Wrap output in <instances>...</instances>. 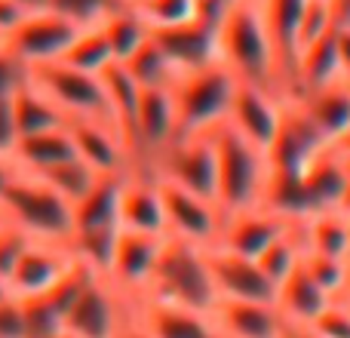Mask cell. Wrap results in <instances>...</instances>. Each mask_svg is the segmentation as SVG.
Listing matches in <instances>:
<instances>
[{
  "instance_id": "obj_17",
  "label": "cell",
  "mask_w": 350,
  "mask_h": 338,
  "mask_svg": "<svg viewBox=\"0 0 350 338\" xmlns=\"http://www.w3.org/2000/svg\"><path fill=\"white\" fill-rule=\"evenodd\" d=\"M206 265H209L212 286H215L218 298L273 302V296H277L273 283L261 274V268L255 259L228 252V249H221V246H209L206 249Z\"/></svg>"
},
{
  "instance_id": "obj_13",
  "label": "cell",
  "mask_w": 350,
  "mask_h": 338,
  "mask_svg": "<svg viewBox=\"0 0 350 338\" xmlns=\"http://www.w3.org/2000/svg\"><path fill=\"white\" fill-rule=\"evenodd\" d=\"M126 317L154 338H218L209 323V314L148 296V292L126 298Z\"/></svg>"
},
{
  "instance_id": "obj_27",
  "label": "cell",
  "mask_w": 350,
  "mask_h": 338,
  "mask_svg": "<svg viewBox=\"0 0 350 338\" xmlns=\"http://www.w3.org/2000/svg\"><path fill=\"white\" fill-rule=\"evenodd\" d=\"M329 302H332V298H329L301 268H298L292 277H286L283 283L277 286V296H273V304H277L280 317H283L286 323H310Z\"/></svg>"
},
{
  "instance_id": "obj_58",
  "label": "cell",
  "mask_w": 350,
  "mask_h": 338,
  "mask_svg": "<svg viewBox=\"0 0 350 338\" xmlns=\"http://www.w3.org/2000/svg\"><path fill=\"white\" fill-rule=\"evenodd\" d=\"M329 3H332V0H329Z\"/></svg>"
},
{
  "instance_id": "obj_48",
  "label": "cell",
  "mask_w": 350,
  "mask_h": 338,
  "mask_svg": "<svg viewBox=\"0 0 350 338\" xmlns=\"http://www.w3.org/2000/svg\"><path fill=\"white\" fill-rule=\"evenodd\" d=\"M332 16H335V25H347L350 22V0H332Z\"/></svg>"
},
{
  "instance_id": "obj_24",
  "label": "cell",
  "mask_w": 350,
  "mask_h": 338,
  "mask_svg": "<svg viewBox=\"0 0 350 338\" xmlns=\"http://www.w3.org/2000/svg\"><path fill=\"white\" fill-rule=\"evenodd\" d=\"M71 157H77V151H74L68 123L55 129H43V133L18 135L16 148H12V164L22 169V172H43V169L62 164V160H71Z\"/></svg>"
},
{
  "instance_id": "obj_46",
  "label": "cell",
  "mask_w": 350,
  "mask_h": 338,
  "mask_svg": "<svg viewBox=\"0 0 350 338\" xmlns=\"http://www.w3.org/2000/svg\"><path fill=\"white\" fill-rule=\"evenodd\" d=\"M25 6L18 0H0V37H6L25 18Z\"/></svg>"
},
{
  "instance_id": "obj_28",
  "label": "cell",
  "mask_w": 350,
  "mask_h": 338,
  "mask_svg": "<svg viewBox=\"0 0 350 338\" xmlns=\"http://www.w3.org/2000/svg\"><path fill=\"white\" fill-rule=\"evenodd\" d=\"M10 108H12V123H16L18 135L43 133V129H55V127H65L68 123L65 117H62V111L46 99V92L37 90L31 80H25V83L12 92Z\"/></svg>"
},
{
  "instance_id": "obj_52",
  "label": "cell",
  "mask_w": 350,
  "mask_h": 338,
  "mask_svg": "<svg viewBox=\"0 0 350 338\" xmlns=\"http://www.w3.org/2000/svg\"><path fill=\"white\" fill-rule=\"evenodd\" d=\"M6 298H16V296H12V289H10V280L0 277V302H6Z\"/></svg>"
},
{
  "instance_id": "obj_39",
  "label": "cell",
  "mask_w": 350,
  "mask_h": 338,
  "mask_svg": "<svg viewBox=\"0 0 350 338\" xmlns=\"http://www.w3.org/2000/svg\"><path fill=\"white\" fill-rule=\"evenodd\" d=\"M304 326H310L320 338H350V304L345 298H332V302L310 323H304Z\"/></svg>"
},
{
  "instance_id": "obj_18",
  "label": "cell",
  "mask_w": 350,
  "mask_h": 338,
  "mask_svg": "<svg viewBox=\"0 0 350 338\" xmlns=\"http://www.w3.org/2000/svg\"><path fill=\"white\" fill-rule=\"evenodd\" d=\"M209 323L218 338H283L286 320L273 302H246V298H215Z\"/></svg>"
},
{
  "instance_id": "obj_4",
  "label": "cell",
  "mask_w": 350,
  "mask_h": 338,
  "mask_svg": "<svg viewBox=\"0 0 350 338\" xmlns=\"http://www.w3.org/2000/svg\"><path fill=\"white\" fill-rule=\"evenodd\" d=\"M145 292L209 314V308L215 304L218 296H215V286H212L209 265H206V249L166 234L157 255V265H154V274H151V283H148Z\"/></svg>"
},
{
  "instance_id": "obj_43",
  "label": "cell",
  "mask_w": 350,
  "mask_h": 338,
  "mask_svg": "<svg viewBox=\"0 0 350 338\" xmlns=\"http://www.w3.org/2000/svg\"><path fill=\"white\" fill-rule=\"evenodd\" d=\"M0 338H28L25 335V320H22V304H18V298L0 302Z\"/></svg>"
},
{
  "instance_id": "obj_49",
  "label": "cell",
  "mask_w": 350,
  "mask_h": 338,
  "mask_svg": "<svg viewBox=\"0 0 350 338\" xmlns=\"http://www.w3.org/2000/svg\"><path fill=\"white\" fill-rule=\"evenodd\" d=\"M120 338H154V335L145 333L139 323H133V320L126 317V323H123V329H120Z\"/></svg>"
},
{
  "instance_id": "obj_2",
  "label": "cell",
  "mask_w": 350,
  "mask_h": 338,
  "mask_svg": "<svg viewBox=\"0 0 350 338\" xmlns=\"http://www.w3.org/2000/svg\"><path fill=\"white\" fill-rule=\"evenodd\" d=\"M212 145H215V172H218L215 181L218 212L228 216V212L258 206L261 197H265L267 175H271L267 151L246 142L228 123L212 129Z\"/></svg>"
},
{
  "instance_id": "obj_11",
  "label": "cell",
  "mask_w": 350,
  "mask_h": 338,
  "mask_svg": "<svg viewBox=\"0 0 350 338\" xmlns=\"http://www.w3.org/2000/svg\"><path fill=\"white\" fill-rule=\"evenodd\" d=\"M283 108H286L283 96H277L271 90H261L255 83L237 80V90H234V99H230V111L224 123L230 129H237L246 142H252L261 151H267L273 145V139H277Z\"/></svg>"
},
{
  "instance_id": "obj_22",
  "label": "cell",
  "mask_w": 350,
  "mask_h": 338,
  "mask_svg": "<svg viewBox=\"0 0 350 338\" xmlns=\"http://www.w3.org/2000/svg\"><path fill=\"white\" fill-rule=\"evenodd\" d=\"M74 151L86 166H92L98 175H117L129 169V154L120 133L111 123L98 120H68Z\"/></svg>"
},
{
  "instance_id": "obj_57",
  "label": "cell",
  "mask_w": 350,
  "mask_h": 338,
  "mask_svg": "<svg viewBox=\"0 0 350 338\" xmlns=\"http://www.w3.org/2000/svg\"><path fill=\"white\" fill-rule=\"evenodd\" d=\"M0 47H3V37H0Z\"/></svg>"
},
{
  "instance_id": "obj_36",
  "label": "cell",
  "mask_w": 350,
  "mask_h": 338,
  "mask_svg": "<svg viewBox=\"0 0 350 338\" xmlns=\"http://www.w3.org/2000/svg\"><path fill=\"white\" fill-rule=\"evenodd\" d=\"M135 10L151 31L193 22V0H135Z\"/></svg>"
},
{
  "instance_id": "obj_3",
  "label": "cell",
  "mask_w": 350,
  "mask_h": 338,
  "mask_svg": "<svg viewBox=\"0 0 350 338\" xmlns=\"http://www.w3.org/2000/svg\"><path fill=\"white\" fill-rule=\"evenodd\" d=\"M237 90V77L221 65H206L200 71H187L170 83L172 105H175V123H178V135H203L212 133L228 120L230 99Z\"/></svg>"
},
{
  "instance_id": "obj_10",
  "label": "cell",
  "mask_w": 350,
  "mask_h": 338,
  "mask_svg": "<svg viewBox=\"0 0 350 338\" xmlns=\"http://www.w3.org/2000/svg\"><path fill=\"white\" fill-rule=\"evenodd\" d=\"M154 172L175 185L193 191L197 197L215 203V145H212V133L203 135H181L175 139L157 160H154Z\"/></svg>"
},
{
  "instance_id": "obj_60",
  "label": "cell",
  "mask_w": 350,
  "mask_h": 338,
  "mask_svg": "<svg viewBox=\"0 0 350 338\" xmlns=\"http://www.w3.org/2000/svg\"><path fill=\"white\" fill-rule=\"evenodd\" d=\"M347 25H350V22H347Z\"/></svg>"
},
{
  "instance_id": "obj_47",
  "label": "cell",
  "mask_w": 350,
  "mask_h": 338,
  "mask_svg": "<svg viewBox=\"0 0 350 338\" xmlns=\"http://www.w3.org/2000/svg\"><path fill=\"white\" fill-rule=\"evenodd\" d=\"M18 166L12 164V157H0V197H3V191L10 187V181L16 179Z\"/></svg>"
},
{
  "instance_id": "obj_38",
  "label": "cell",
  "mask_w": 350,
  "mask_h": 338,
  "mask_svg": "<svg viewBox=\"0 0 350 338\" xmlns=\"http://www.w3.org/2000/svg\"><path fill=\"white\" fill-rule=\"evenodd\" d=\"M332 28H335L332 3H329V0H308L304 16H301V25H298V53H301L308 43H314V40H320L323 34H329Z\"/></svg>"
},
{
  "instance_id": "obj_29",
  "label": "cell",
  "mask_w": 350,
  "mask_h": 338,
  "mask_svg": "<svg viewBox=\"0 0 350 338\" xmlns=\"http://www.w3.org/2000/svg\"><path fill=\"white\" fill-rule=\"evenodd\" d=\"M332 80H341V71H338V59H335V28L329 34H323L320 40L308 43V47L298 53L295 59V92L304 90H317V86H326Z\"/></svg>"
},
{
  "instance_id": "obj_14",
  "label": "cell",
  "mask_w": 350,
  "mask_h": 338,
  "mask_svg": "<svg viewBox=\"0 0 350 338\" xmlns=\"http://www.w3.org/2000/svg\"><path fill=\"white\" fill-rule=\"evenodd\" d=\"M163 237L166 234H139V231L120 228V237H117V246H114V255H111L105 280H108L123 298L142 296V292L148 289L154 265H157L160 246H163Z\"/></svg>"
},
{
  "instance_id": "obj_44",
  "label": "cell",
  "mask_w": 350,
  "mask_h": 338,
  "mask_svg": "<svg viewBox=\"0 0 350 338\" xmlns=\"http://www.w3.org/2000/svg\"><path fill=\"white\" fill-rule=\"evenodd\" d=\"M18 142L16 123H12L10 99H0V157H12V148Z\"/></svg>"
},
{
  "instance_id": "obj_21",
  "label": "cell",
  "mask_w": 350,
  "mask_h": 338,
  "mask_svg": "<svg viewBox=\"0 0 350 338\" xmlns=\"http://www.w3.org/2000/svg\"><path fill=\"white\" fill-rule=\"evenodd\" d=\"M117 222L123 231L166 234L163 203H160L154 172H123L120 197H117Z\"/></svg>"
},
{
  "instance_id": "obj_5",
  "label": "cell",
  "mask_w": 350,
  "mask_h": 338,
  "mask_svg": "<svg viewBox=\"0 0 350 338\" xmlns=\"http://www.w3.org/2000/svg\"><path fill=\"white\" fill-rule=\"evenodd\" d=\"M0 209H3L6 222L22 228L31 240H53L68 243L74 228V212L62 194H55L40 175L22 172L18 169L16 179L0 197Z\"/></svg>"
},
{
  "instance_id": "obj_6",
  "label": "cell",
  "mask_w": 350,
  "mask_h": 338,
  "mask_svg": "<svg viewBox=\"0 0 350 338\" xmlns=\"http://www.w3.org/2000/svg\"><path fill=\"white\" fill-rule=\"evenodd\" d=\"M28 80L46 92V99L62 111L65 120H98L117 129L102 74H83L62 62H49V65L31 68Z\"/></svg>"
},
{
  "instance_id": "obj_56",
  "label": "cell",
  "mask_w": 350,
  "mask_h": 338,
  "mask_svg": "<svg viewBox=\"0 0 350 338\" xmlns=\"http://www.w3.org/2000/svg\"><path fill=\"white\" fill-rule=\"evenodd\" d=\"M55 338H71V335H65V333H62V335H55Z\"/></svg>"
},
{
  "instance_id": "obj_26",
  "label": "cell",
  "mask_w": 350,
  "mask_h": 338,
  "mask_svg": "<svg viewBox=\"0 0 350 338\" xmlns=\"http://www.w3.org/2000/svg\"><path fill=\"white\" fill-rule=\"evenodd\" d=\"M120 179L117 175H98V181L90 187L86 197H80L71 206L74 212V228L71 234H83V231H111L120 228L117 222V197H120Z\"/></svg>"
},
{
  "instance_id": "obj_12",
  "label": "cell",
  "mask_w": 350,
  "mask_h": 338,
  "mask_svg": "<svg viewBox=\"0 0 350 338\" xmlns=\"http://www.w3.org/2000/svg\"><path fill=\"white\" fill-rule=\"evenodd\" d=\"M326 148H332V145L320 135V129L301 114V108H298L295 102L286 99L277 139H273V145L267 148V164H271L273 172L301 175Z\"/></svg>"
},
{
  "instance_id": "obj_34",
  "label": "cell",
  "mask_w": 350,
  "mask_h": 338,
  "mask_svg": "<svg viewBox=\"0 0 350 338\" xmlns=\"http://www.w3.org/2000/svg\"><path fill=\"white\" fill-rule=\"evenodd\" d=\"M34 175H40V179L46 181L55 194H62V197H65L71 206L77 203L80 197H86V194H90V187L98 181V172L92 166H86L80 157L62 160V164L43 169V172H34Z\"/></svg>"
},
{
  "instance_id": "obj_9",
  "label": "cell",
  "mask_w": 350,
  "mask_h": 338,
  "mask_svg": "<svg viewBox=\"0 0 350 338\" xmlns=\"http://www.w3.org/2000/svg\"><path fill=\"white\" fill-rule=\"evenodd\" d=\"M154 179H157V194H160V203H163L166 234L193 243V246L209 249L218 240V228H221L218 206L157 172H154Z\"/></svg>"
},
{
  "instance_id": "obj_59",
  "label": "cell",
  "mask_w": 350,
  "mask_h": 338,
  "mask_svg": "<svg viewBox=\"0 0 350 338\" xmlns=\"http://www.w3.org/2000/svg\"><path fill=\"white\" fill-rule=\"evenodd\" d=\"M347 259H350V255H347Z\"/></svg>"
},
{
  "instance_id": "obj_19",
  "label": "cell",
  "mask_w": 350,
  "mask_h": 338,
  "mask_svg": "<svg viewBox=\"0 0 350 338\" xmlns=\"http://www.w3.org/2000/svg\"><path fill=\"white\" fill-rule=\"evenodd\" d=\"M151 40L170 59L175 74L200 71V68L218 62V31L206 28L200 22H185V25H172V28L151 31Z\"/></svg>"
},
{
  "instance_id": "obj_15",
  "label": "cell",
  "mask_w": 350,
  "mask_h": 338,
  "mask_svg": "<svg viewBox=\"0 0 350 338\" xmlns=\"http://www.w3.org/2000/svg\"><path fill=\"white\" fill-rule=\"evenodd\" d=\"M77 255L68 243L53 240H31L18 255L16 268L10 271V289L16 298H31L53 289L62 277L74 268Z\"/></svg>"
},
{
  "instance_id": "obj_40",
  "label": "cell",
  "mask_w": 350,
  "mask_h": 338,
  "mask_svg": "<svg viewBox=\"0 0 350 338\" xmlns=\"http://www.w3.org/2000/svg\"><path fill=\"white\" fill-rule=\"evenodd\" d=\"M31 243V237L22 228H16L12 222L0 224V277L10 280V271L16 268L18 255L25 252V246Z\"/></svg>"
},
{
  "instance_id": "obj_33",
  "label": "cell",
  "mask_w": 350,
  "mask_h": 338,
  "mask_svg": "<svg viewBox=\"0 0 350 338\" xmlns=\"http://www.w3.org/2000/svg\"><path fill=\"white\" fill-rule=\"evenodd\" d=\"M123 68H126V74L142 86V90L170 86L172 80L178 77V74H175V68L170 65V59L160 53V47L151 40V37H148V40L142 43V47L135 49L126 62H123Z\"/></svg>"
},
{
  "instance_id": "obj_55",
  "label": "cell",
  "mask_w": 350,
  "mask_h": 338,
  "mask_svg": "<svg viewBox=\"0 0 350 338\" xmlns=\"http://www.w3.org/2000/svg\"><path fill=\"white\" fill-rule=\"evenodd\" d=\"M6 222V216H3V209H0V224H3Z\"/></svg>"
},
{
  "instance_id": "obj_31",
  "label": "cell",
  "mask_w": 350,
  "mask_h": 338,
  "mask_svg": "<svg viewBox=\"0 0 350 338\" xmlns=\"http://www.w3.org/2000/svg\"><path fill=\"white\" fill-rule=\"evenodd\" d=\"M98 28H102L105 40H108V47H111L114 65H123V62H126L129 55H133L135 49L151 37V28H148V22L139 16L135 3L117 6V10L111 12L102 25H98Z\"/></svg>"
},
{
  "instance_id": "obj_42",
  "label": "cell",
  "mask_w": 350,
  "mask_h": 338,
  "mask_svg": "<svg viewBox=\"0 0 350 338\" xmlns=\"http://www.w3.org/2000/svg\"><path fill=\"white\" fill-rule=\"evenodd\" d=\"M230 6H234V0H193V22L218 31L221 22L228 18Z\"/></svg>"
},
{
  "instance_id": "obj_50",
  "label": "cell",
  "mask_w": 350,
  "mask_h": 338,
  "mask_svg": "<svg viewBox=\"0 0 350 338\" xmlns=\"http://www.w3.org/2000/svg\"><path fill=\"white\" fill-rule=\"evenodd\" d=\"M335 209H338L345 218H350V181H347V187H345V194H341V200H338V206H335Z\"/></svg>"
},
{
  "instance_id": "obj_25",
  "label": "cell",
  "mask_w": 350,
  "mask_h": 338,
  "mask_svg": "<svg viewBox=\"0 0 350 338\" xmlns=\"http://www.w3.org/2000/svg\"><path fill=\"white\" fill-rule=\"evenodd\" d=\"M301 187H304V200H308V216L338 206L341 194L347 187V175H345V166H341V157L335 154V148H326L314 164L304 169Z\"/></svg>"
},
{
  "instance_id": "obj_23",
  "label": "cell",
  "mask_w": 350,
  "mask_h": 338,
  "mask_svg": "<svg viewBox=\"0 0 350 338\" xmlns=\"http://www.w3.org/2000/svg\"><path fill=\"white\" fill-rule=\"evenodd\" d=\"M301 108V114L320 129V135L335 145L350 129V83L347 80H332L317 90H304L295 99H289Z\"/></svg>"
},
{
  "instance_id": "obj_41",
  "label": "cell",
  "mask_w": 350,
  "mask_h": 338,
  "mask_svg": "<svg viewBox=\"0 0 350 338\" xmlns=\"http://www.w3.org/2000/svg\"><path fill=\"white\" fill-rule=\"evenodd\" d=\"M28 80V68L10 53V49L0 47V99H12V92Z\"/></svg>"
},
{
  "instance_id": "obj_35",
  "label": "cell",
  "mask_w": 350,
  "mask_h": 338,
  "mask_svg": "<svg viewBox=\"0 0 350 338\" xmlns=\"http://www.w3.org/2000/svg\"><path fill=\"white\" fill-rule=\"evenodd\" d=\"M301 271L326 292L329 298H338L347 286L350 277V261L347 259H335V255H323V252H308L301 255Z\"/></svg>"
},
{
  "instance_id": "obj_45",
  "label": "cell",
  "mask_w": 350,
  "mask_h": 338,
  "mask_svg": "<svg viewBox=\"0 0 350 338\" xmlns=\"http://www.w3.org/2000/svg\"><path fill=\"white\" fill-rule=\"evenodd\" d=\"M335 59H338L341 80L350 83V25H335Z\"/></svg>"
},
{
  "instance_id": "obj_51",
  "label": "cell",
  "mask_w": 350,
  "mask_h": 338,
  "mask_svg": "<svg viewBox=\"0 0 350 338\" xmlns=\"http://www.w3.org/2000/svg\"><path fill=\"white\" fill-rule=\"evenodd\" d=\"M332 148H335V151H338V154H341V157H350V129H347V133H345V135H341V139H338V142H335V145H332Z\"/></svg>"
},
{
  "instance_id": "obj_7",
  "label": "cell",
  "mask_w": 350,
  "mask_h": 338,
  "mask_svg": "<svg viewBox=\"0 0 350 338\" xmlns=\"http://www.w3.org/2000/svg\"><path fill=\"white\" fill-rule=\"evenodd\" d=\"M77 25L68 22L55 10L43 6V10H28L25 18L3 37V49H10L25 68L49 65L65 55L68 43L77 37Z\"/></svg>"
},
{
  "instance_id": "obj_32",
  "label": "cell",
  "mask_w": 350,
  "mask_h": 338,
  "mask_svg": "<svg viewBox=\"0 0 350 338\" xmlns=\"http://www.w3.org/2000/svg\"><path fill=\"white\" fill-rule=\"evenodd\" d=\"M62 65L74 68V71L83 74H102L108 65H114V55H111V47L105 40L102 28L92 25V28H80L77 37L68 43L65 55H62Z\"/></svg>"
},
{
  "instance_id": "obj_8",
  "label": "cell",
  "mask_w": 350,
  "mask_h": 338,
  "mask_svg": "<svg viewBox=\"0 0 350 338\" xmlns=\"http://www.w3.org/2000/svg\"><path fill=\"white\" fill-rule=\"evenodd\" d=\"M123 323H126V298L102 274H96L68 308L62 333L71 338H120Z\"/></svg>"
},
{
  "instance_id": "obj_16",
  "label": "cell",
  "mask_w": 350,
  "mask_h": 338,
  "mask_svg": "<svg viewBox=\"0 0 350 338\" xmlns=\"http://www.w3.org/2000/svg\"><path fill=\"white\" fill-rule=\"evenodd\" d=\"M295 218H283L267 206H249V209H237L221 216V228H218V240L212 246H221L228 252L246 255V259H258Z\"/></svg>"
},
{
  "instance_id": "obj_54",
  "label": "cell",
  "mask_w": 350,
  "mask_h": 338,
  "mask_svg": "<svg viewBox=\"0 0 350 338\" xmlns=\"http://www.w3.org/2000/svg\"><path fill=\"white\" fill-rule=\"evenodd\" d=\"M338 298H345V302L350 304V277H347V286H345V292H341V296Z\"/></svg>"
},
{
  "instance_id": "obj_20",
  "label": "cell",
  "mask_w": 350,
  "mask_h": 338,
  "mask_svg": "<svg viewBox=\"0 0 350 338\" xmlns=\"http://www.w3.org/2000/svg\"><path fill=\"white\" fill-rule=\"evenodd\" d=\"M265 16L267 34H271L273 53L280 65V83L283 96L292 99L295 92V55H298V25H301L308 0H258Z\"/></svg>"
},
{
  "instance_id": "obj_37",
  "label": "cell",
  "mask_w": 350,
  "mask_h": 338,
  "mask_svg": "<svg viewBox=\"0 0 350 338\" xmlns=\"http://www.w3.org/2000/svg\"><path fill=\"white\" fill-rule=\"evenodd\" d=\"M123 3L126 0H49V10L65 16L77 28H92V25H102Z\"/></svg>"
},
{
  "instance_id": "obj_1",
  "label": "cell",
  "mask_w": 350,
  "mask_h": 338,
  "mask_svg": "<svg viewBox=\"0 0 350 338\" xmlns=\"http://www.w3.org/2000/svg\"><path fill=\"white\" fill-rule=\"evenodd\" d=\"M218 62L243 83H255L283 96L277 53L258 0H234L228 18L218 28Z\"/></svg>"
},
{
  "instance_id": "obj_53",
  "label": "cell",
  "mask_w": 350,
  "mask_h": 338,
  "mask_svg": "<svg viewBox=\"0 0 350 338\" xmlns=\"http://www.w3.org/2000/svg\"><path fill=\"white\" fill-rule=\"evenodd\" d=\"M18 3H22L25 10H43V6H49V0H18Z\"/></svg>"
},
{
  "instance_id": "obj_30",
  "label": "cell",
  "mask_w": 350,
  "mask_h": 338,
  "mask_svg": "<svg viewBox=\"0 0 350 338\" xmlns=\"http://www.w3.org/2000/svg\"><path fill=\"white\" fill-rule=\"evenodd\" d=\"M301 234L308 252L335 255V259L350 255V218H345L338 209L314 212V216L301 218Z\"/></svg>"
}]
</instances>
